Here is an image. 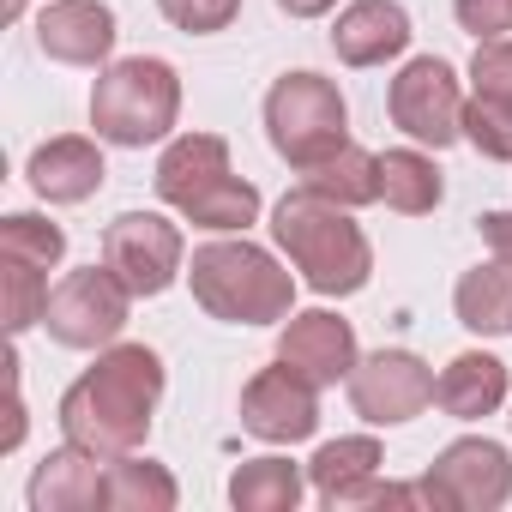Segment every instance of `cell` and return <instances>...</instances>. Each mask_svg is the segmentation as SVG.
<instances>
[{"mask_svg":"<svg viewBox=\"0 0 512 512\" xmlns=\"http://www.w3.org/2000/svg\"><path fill=\"white\" fill-rule=\"evenodd\" d=\"M266 133H272V151L296 169H314L320 157H332L344 139V97L332 79L320 73H284L272 91H266Z\"/></svg>","mask_w":512,"mask_h":512,"instance_id":"5","label":"cell"},{"mask_svg":"<svg viewBox=\"0 0 512 512\" xmlns=\"http://www.w3.org/2000/svg\"><path fill=\"white\" fill-rule=\"evenodd\" d=\"M181 217H187L193 229H217V235L247 229L253 217H260V187L241 181V175H223V181H211L199 199H187V205H181Z\"/></svg>","mask_w":512,"mask_h":512,"instance_id":"25","label":"cell"},{"mask_svg":"<svg viewBox=\"0 0 512 512\" xmlns=\"http://www.w3.org/2000/svg\"><path fill=\"white\" fill-rule=\"evenodd\" d=\"M175 500H181V488H175V476L163 464L133 458V452L109 458V470H103V506H115V512H175Z\"/></svg>","mask_w":512,"mask_h":512,"instance_id":"20","label":"cell"},{"mask_svg":"<svg viewBox=\"0 0 512 512\" xmlns=\"http://www.w3.org/2000/svg\"><path fill=\"white\" fill-rule=\"evenodd\" d=\"M241 428L253 440H272V446L308 440L320 428V386L308 374H296L290 362L260 368L247 380V392H241Z\"/></svg>","mask_w":512,"mask_h":512,"instance_id":"11","label":"cell"},{"mask_svg":"<svg viewBox=\"0 0 512 512\" xmlns=\"http://www.w3.org/2000/svg\"><path fill=\"white\" fill-rule=\"evenodd\" d=\"M440 169H434V157H422V151H386L380 157V199L392 205V211H404V217H422V211H434L440 205Z\"/></svg>","mask_w":512,"mask_h":512,"instance_id":"23","label":"cell"},{"mask_svg":"<svg viewBox=\"0 0 512 512\" xmlns=\"http://www.w3.org/2000/svg\"><path fill=\"white\" fill-rule=\"evenodd\" d=\"M452 13L476 43H494L512 31V0H452Z\"/></svg>","mask_w":512,"mask_h":512,"instance_id":"31","label":"cell"},{"mask_svg":"<svg viewBox=\"0 0 512 512\" xmlns=\"http://www.w3.org/2000/svg\"><path fill=\"white\" fill-rule=\"evenodd\" d=\"M482 241L494 247V260H512V211H482Z\"/></svg>","mask_w":512,"mask_h":512,"instance_id":"32","label":"cell"},{"mask_svg":"<svg viewBox=\"0 0 512 512\" xmlns=\"http://www.w3.org/2000/svg\"><path fill=\"white\" fill-rule=\"evenodd\" d=\"M272 235L290 253V266L308 278V290L320 296H356L374 272V247L362 223H350V205H332L314 187H296L278 199Z\"/></svg>","mask_w":512,"mask_h":512,"instance_id":"2","label":"cell"},{"mask_svg":"<svg viewBox=\"0 0 512 512\" xmlns=\"http://www.w3.org/2000/svg\"><path fill=\"white\" fill-rule=\"evenodd\" d=\"M302 187H314L332 205H374L380 199V157L362 145H338L332 157H320L314 169H302Z\"/></svg>","mask_w":512,"mask_h":512,"instance_id":"21","label":"cell"},{"mask_svg":"<svg viewBox=\"0 0 512 512\" xmlns=\"http://www.w3.org/2000/svg\"><path fill=\"white\" fill-rule=\"evenodd\" d=\"M181 229L157 211H127L103 235V266L133 290V296H163L181 278Z\"/></svg>","mask_w":512,"mask_h":512,"instance_id":"9","label":"cell"},{"mask_svg":"<svg viewBox=\"0 0 512 512\" xmlns=\"http://www.w3.org/2000/svg\"><path fill=\"white\" fill-rule=\"evenodd\" d=\"M157 13L187 31V37H211V31H229L235 13H241V0H157Z\"/></svg>","mask_w":512,"mask_h":512,"instance_id":"29","label":"cell"},{"mask_svg":"<svg viewBox=\"0 0 512 512\" xmlns=\"http://www.w3.org/2000/svg\"><path fill=\"white\" fill-rule=\"evenodd\" d=\"M464 139L494 157V163H512V109L494 103V97H470L464 103Z\"/></svg>","mask_w":512,"mask_h":512,"instance_id":"28","label":"cell"},{"mask_svg":"<svg viewBox=\"0 0 512 512\" xmlns=\"http://www.w3.org/2000/svg\"><path fill=\"white\" fill-rule=\"evenodd\" d=\"M332 49L344 67H386L410 49V13L398 0H350L332 25Z\"/></svg>","mask_w":512,"mask_h":512,"instance_id":"14","label":"cell"},{"mask_svg":"<svg viewBox=\"0 0 512 512\" xmlns=\"http://www.w3.org/2000/svg\"><path fill=\"white\" fill-rule=\"evenodd\" d=\"M163 398V362L145 344H115L97 356L91 374H79L61 398V434L97 458L139 452L151 434V410Z\"/></svg>","mask_w":512,"mask_h":512,"instance_id":"1","label":"cell"},{"mask_svg":"<svg viewBox=\"0 0 512 512\" xmlns=\"http://www.w3.org/2000/svg\"><path fill=\"white\" fill-rule=\"evenodd\" d=\"M434 404L458 422H482L506 404V362L488 350H464L446 362V374L434 380Z\"/></svg>","mask_w":512,"mask_h":512,"instance_id":"17","label":"cell"},{"mask_svg":"<svg viewBox=\"0 0 512 512\" xmlns=\"http://www.w3.org/2000/svg\"><path fill=\"white\" fill-rule=\"evenodd\" d=\"M97 464H109V458H97V452H85V446L67 440L61 452H49L37 464L31 506L37 512H97L103 506V470Z\"/></svg>","mask_w":512,"mask_h":512,"instance_id":"16","label":"cell"},{"mask_svg":"<svg viewBox=\"0 0 512 512\" xmlns=\"http://www.w3.org/2000/svg\"><path fill=\"white\" fill-rule=\"evenodd\" d=\"M187 284H193V302L211 320H229V326L290 320V302H296V278L253 241H211V247H199L193 266H187Z\"/></svg>","mask_w":512,"mask_h":512,"instance_id":"3","label":"cell"},{"mask_svg":"<svg viewBox=\"0 0 512 512\" xmlns=\"http://www.w3.org/2000/svg\"><path fill=\"white\" fill-rule=\"evenodd\" d=\"M278 362H290L314 386H338L356 374V332H350V320H338L326 308L290 314V326L278 332Z\"/></svg>","mask_w":512,"mask_h":512,"instance_id":"12","label":"cell"},{"mask_svg":"<svg viewBox=\"0 0 512 512\" xmlns=\"http://www.w3.org/2000/svg\"><path fill=\"white\" fill-rule=\"evenodd\" d=\"M175 115H181V79L157 55H127V61L103 67V79L91 91V127H97V139L127 145V151H145V145L169 139Z\"/></svg>","mask_w":512,"mask_h":512,"instance_id":"4","label":"cell"},{"mask_svg":"<svg viewBox=\"0 0 512 512\" xmlns=\"http://www.w3.org/2000/svg\"><path fill=\"white\" fill-rule=\"evenodd\" d=\"M37 43L49 61L67 67H103L115 49V13L103 0H49L37 19Z\"/></svg>","mask_w":512,"mask_h":512,"instance_id":"13","label":"cell"},{"mask_svg":"<svg viewBox=\"0 0 512 512\" xmlns=\"http://www.w3.org/2000/svg\"><path fill=\"white\" fill-rule=\"evenodd\" d=\"M452 308H458V326H470L482 338L512 332V260H488V266L464 272L452 290Z\"/></svg>","mask_w":512,"mask_h":512,"instance_id":"19","label":"cell"},{"mask_svg":"<svg viewBox=\"0 0 512 512\" xmlns=\"http://www.w3.org/2000/svg\"><path fill=\"white\" fill-rule=\"evenodd\" d=\"M392 127L410 133L416 145H452L464 139V97H458V73L440 61V55H416L398 79H392Z\"/></svg>","mask_w":512,"mask_h":512,"instance_id":"8","label":"cell"},{"mask_svg":"<svg viewBox=\"0 0 512 512\" xmlns=\"http://www.w3.org/2000/svg\"><path fill=\"white\" fill-rule=\"evenodd\" d=\"M278 7L290 13V19H320V13H332L338 0H278Z\"/></svg>","mask_w":512,"mask_h":512,"instance_id":"33","label":"cell"},{"mask_svg":"<svg viewBox=\"0 0 512 512\" xmlns=\"http://www.w3.org/2000/svg\"><path fill=\"white\" fill-rule=\"evenodd\" d=\"M127 308H133V290L109 272V266H85V272H67L55 290H49V338L67 344V350H97V344H115L121 326H127Z\"/></svg>","mask_w":512,"mask_h":512,"instance_id":"6","label":"cell"},{"mask_svg":"<svg viewBox=\"0 0 512 512\" xmlns=\"http://www.w3.org/2000/svg\"><path fill=\"white\" fill-rule=\"evenodd\" d=\"M229 500L241 512H296L302 506V470L290 458H247L229 476Z\"/></svg>","mask_w":512,"mask_h":512,"instance_id":"22","label":"cell"},{"mask_svg":"<svg viewBox=\"0 0 512 512\" xmlns=\"http://www.w3.org/2000/svg\"><path fill=\"white\" fill-rule=\"evenodd\" d=\"M31 187H37V199H49V205H79V199H91L97 187H103V151L91 145V139H79V133H61V139H49V145H37L31 151Z\"/></svg>","mask_w":512,"mask_h":512,"instance_id":"15","label":"cell"},{"mask_svg":"<svg viewBox=\"0 0 512 512\" xmlns=\"http://www.w3.org/2000/svg\"><path fill=\"white\" fill-rule=\"evenodd\" d=\"M229 175V145L217 139V133H187V139H175L169 151H163V163H157V193L181 211L187 199H199L211 181H223Z\"/></svg>","mask_w":512,"mask_h":512,"instance_id":"18","label":"cell"},{"mask_svg":"<svg viewBox=\"0 0 512 512\" xmlns=\"http://www.w3.org/2000/svg\"><path fill=\"white\" fill-rule=\"evenodd\" d=\"M0 253L7 260H31V266H61V253H67V235H61V223H49V217H37V211H13L7 223H0Z\"/></svg>","mask_w":512,"mask_h":512,"instance_id":"26","label":"cell"},{"mask_svg":"<svg viewBox=\"0 0 512 512\" xmlns=\"http://www.w3.org/2000/svg\"><path fill=\"white\" fill-rule=\"evenodd\" d=\"M350 404H356L362 422L398 428V422H410V416H422V410L434 404V374H428V362L410 356V350H374V356L356 362V374H350Z\"/></svg>","mask_w":512,"mask_h":512,"instance_id":"10","label":"cell"},{"mask_svg":"<svg viewBox=\"0 0 512 512\" xmlns=\"http://www.w3.org/2000/svg\"><path fill=\"white\" fill-rule=\"evenodd\" d=\"M380 470V440H368V434H350V440H326L320 452H314V464H308V482L320 488V500L332 506L338 494H350L356 482H368Z\"/></svg>","mask_w":512,"mask_h":512,"instance_id":"24","label":"cell"},{"mask_svg":"<svg viewBox=\"0 0 512 512\" xmlns=\"http://www.w3.org/2000/svg\"><path fill=\"white\" fill-rule=\"evenodd\" d=\"M25 13V0H7V19H19Z\"/></svg>","mask_w":512,"mask_h":512,"instance_id":"34","label":"cell"},{"mask_svg":"<svg viewBox=\"0 0 512 512\" xmlns=\"http://www.w3.org/2000/svg\"><path fill=\"white\" fill-rule=\"evenodd\" d=\"M470 85H476V97H494V103H506V109H512V43H506V37L476 43Z\"/></svg>","mask_w":512,"mask_h":512,"instance_id":"30","label":"cell"},{"mask_svg":"<svg viewBox=\"0 0 512 512\" xmlns=\"http://www.w3.org/2000/svg\"><path fill=\"white\" fill-rule=\"evenodd\" d=\"M0 296H7V332L19 338V332H31L43 314H49V278H43V266H31V260H7L0 253Z\"/></svg>","mask_w":512,"mask_h":512,"instance_id":"27","label":"cell"},{"mask_svg":"<svg viewBox=\"0 0 512 512\" xmlns=\"http://www.w3.org/2000/svg\"><path fill=\"white\" fill-rule=\"evenodd\" d=\"M422 500L440 506V512H494L512 500V458L500 440H452L434 470L422 476Z\"/></svg>","mask_w":512,"mask_h":512,"instance_id":"7","label":"cell"}]
</instances>
